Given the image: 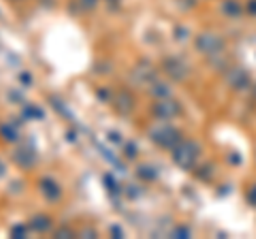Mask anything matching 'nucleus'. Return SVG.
<instances>
[{
    "mask_svg": "<svg viewBox=\"0 0 256 239\" xmlns=\"http://www.w3.org/2000/svg\"><path fill=\"white\" fill-rule=\"evenodd\" d=\"M173 235L175 237H190V228H186V226H178L173 230Z\"/></svg>",
    "mask_w": 256,
    "mask_h": 239,
    "instance_id": "23",
    "label": "nucleus"
},
{
    "mask_svg": "<svg viewBox=\"0 0 256 239\" xmlns=\"http://www.w3.org/2000/svg\"><path fill=\"white\" fill-rule=\"evenodd\" d=\"M105 186H107V190H109V192L120 194V186H118V182H116V178H114V175H105Z\"/></svg>",
    "mask_w": 256,
    "mask_h": 239,
    "instance_id": "20",
    "label": "nucleus"
},
{
    "mask_svg": "<svg viewBox=\"0 0 256 239\" xmlns=\"http://www.w3.org/2000/svg\"><path fill=\"white\" fill-rule=\"evenodd\" d=\"M137 175H139V180H143V182H154L158 178V171L152 164H141L137 169Z\"/></svg>",
    "mask_w": 256,
    "mask_h": 239,
    "instance_id": "13",
    "label": "nucleus"
},
{
    "mask_svg": "<svg viewBox=\"0 0 256 239\" xmlns=\"http://www.w3.org/2000/svg\"><path fill=\"white\" fill-rule=\"evenodd\" d=\"M109 233H111V235H116L118 239H120V237H124V230L120 228V226H111V228H109Z\"/></svg>",
    "mask_w": 256,
    "mask_h": 239,
    "instance_id": "25",
    "label": "nucleus"
},
{
    "mask_svg": "<svg viewBox=\"0 0 256 239\" xmlns=\"http://www.w3.org/2000/svg\"><path fill=\"white\" fill-rule=\"evenodd\" d=\"M4 175H6V164L0 160V178H4Z\"/></svg>",
    "mask_w": 256,
    "mask_h": 239,
    "instance_id": "28",
    "label": "nucleus"
},
{
    "mask_svg": "<svg viewBox=\"0 0 256 239\" xmlns=\"http://www.w3.org/2000/svg\"><path fill=\"white\" fill-rule=\"evenodd\" d=\"M111 102H114L118 114H122V116H128L134 109V96L128 90H118L114 96H111Z\"/></svg>",
    "mask_w": 256,
    "mask_h": 239,
    "instance_id": "7",
    "label": "nucleus"
},
{
    "mask_svg": "<svg viewBox=\"0 0 256 239\" xmlns=\"http://www.w3.org/2000/svg\"><path fill=\"white\" fill-rule=\"evenodd\" d=\"M111 2H114V4H118V2H120V0H109V4H111Z\"/></svg>",
    "mask_w": 256,
    "mask_h": 239,
    "instance_id": "29",
    "label": "nucleus"
},
{
    "mask_svg": "<svg viewBox=\"0 0 256 239\" xmlns=\"http://www.w3.org/2000/svg\"><path fill=\"white\" fill-rule=\"evenodd\" d=\"M0 137L6 143H15V141H20V132L13 124H4V126H0Z\"/></svg>",
    "mask_w": 256,
    "mask_h": 239,
    "instance_id": "12",
    "label": "nucleus"
},
{
    "mask_svg": "<svg viewBox=\"0 0 256 239\" xmlns=\"http://www.w3.org/2000/svg\"><path fill=\"white\" fill-rule=\"evenodd\" d=\"M150 139L154 141L158 148L173 150L182 141V132L178 128H173V126L158 124V126H152V128H150Z\"/></svg>",
    "mask_w": 256,
    "mask_h": 239,
    "instance_id": "2",
    "label": "nucleus"
},
{
    "mask_svg": "<svg viewBox=\"0 0 256 239\" xmlns=\"http://www.w3.org/2000/svg\"><path fill=\"white\" fill-rule=\"evenodd\" d=\"M79 2H82V6L86 11H94L96 4H98V0H79Z\"/></svg>",
    "mask_w": 256,
    "mask_h": 239,
    "instance_id": "22",
    "label": "nucleus"
},
{
    "mask_svg": "<svg viewBox=\"0 0 256 239\" xmlns=\"http://www.w3.org/2000/svg\"><path fill=\"white\" fill-rule=\"evenodd\" d=\"M198 160V146L190 139H182L178 146L173 148V162L184 171L194 169V164Z\"/></svg>",
    "mask_w": 256,
    "mask_h": 239,
    "instance_id": "1",
    "label": "nucleus"
},
{
    "mask_svg": "<svg viewBox=\"0 0 256 239\" xmlns=\"http://www.w3.org/2000/svg\"><path fill=\"white\" fill-rule=\"evenodd\" d=\"M152 114H154V118H158V120H173L182 114V105L171 96L156 98L154 107H152Z\"/></svg>",
    "mask_w": 256,
    "mask_h": 239,
    "instance_id": "3",
    "label": "nucleus"
},
{
    "mask_svg": "<svg viewBox=\"0 0 256 239\" xmlns=\"http://www.w3.org/2000/svg\"><path fill=\"white\" fill-rule=\"evenodd\" d=\"M22 114H24V118H26V120H43V118H45L43 109L36 107V105H30V102H28L26 107H24Z\"/></svg>",
    "mask_w": 256,
    "mask_h": 239,
    "instance_id": "15",
    "label": "nucleus"
},
{
    "mask_svg": "<svg viewBox=\"0 0 256 239\" xmlns=\"http://www.w3.org/2000/svg\"><path fill=\"white\" fill-rule=\"evenodd\" d=\"M248 11L256 15V0H250V2H248Z\"/></svg>",
    "mask_w": 256,
    "mask_h": 239,
    "instance_id": "27",
    "label": "nucleus"
},
{
    "mask_svg": "<svg viewBox=\"0 0 256 239\" xmlns=\"http://www.w3.org/2000/svg\"><path fill=\"white\" fill-rule=\"evenodd\" d=\"M30 224L26 226V224H13L11 226V237H15V239H22V237H28V233H30Z\"/></svg>",
    "mask_w": 256,
    "mask_h": 239,
    "instance_id": "18",
    "label": "nucleus"
},
{
    "mask_svg": "<svg viewBox=\"0 0 256 239\" xmlns=\"http://www.w3.org/2000/svg\"><path fill=\"white\" fill-rule=\"evenodd\" d=\"M28 224H30V228L34 230V233H50L54 222H52V218L47 216V214H36V216H32V220L28 222Z\"/></svg>",
    "mask_w": 256,
    "mask_h": 239,
    "instance_id": "10",
    "label": "nucleus"
},
{
    "mask_svg": "<svg viewBox=\"0 0 256 239\" xmlns=\"http://www.w3.org/2000/svg\"><path fill=\"white\" fill-rule=\"evenodd\" d=\"M150 92L154 98H164V96H171V88L166 86L164 82H158V79H154V82L150 84Z\"/></svg>",
    "mask_w": 256,
    "mask_h": 239,
    "instance_id": "11",
    "label": "nucleus"
},
{
    "mask_svg": "<svg viewBox=\"0 0 256 239\" xmlns=\"http://www.w3.org/2000/svg\"><path fill=\"white\" fill-rule=\"evenodd\" d=\"M56 237L58 239H73V237H79V230H75L73 226L62 224L58 230H56Z\"/></svg>",
    "mask_w": 256,
    "mask_h": 239,
    "instance_id": "16",
    "label": "nucleus"
},
{
    "mask_svg": "<svg viewBox=\"0 0 256 239\" xmlns=\"http://www.w3.org/2000/svg\"><path fill=\"white\" fill-rule=\"evenodd\" d=\"M38 190H41L45 201H50V203H56L62 198V186L54 178H43L38 182Z\"/></svg>",
    "mask_w": 256,
    "mask_h": 239,
    "instance_id": "6",
    "label": "nucleus"
},
{
    "mask_svg": "<svg viewBox=\"0 0 256 239\" xmlns=\"http://www.w3.org/2000/svg\"><path fill=\"white\" fill-rule=\"evenodd\" d=\"M222 11L226 13L228 18H239V15H242V4H239L237 0H224Z\"/></svg>",
    "mask_w": 256,
    "mask_h": 239,
    "instance_id": "14",
    "label": "nucleus"
},
{
    "mask_svg": "<svg viewBox=\"0 0 256 239\" xmlns=\"http://www.w3.org/2000/svg\"><path fill=\"white\" fill-rule=\"evenodd\" d=\"M248 198H250V201H252V205H256V186L250 190V192H248Z\"/></svg>",
    "mask_w": 256,
    "mask_h": 239,
    "instance_id": "26",
    "label": "nucleus"
},
{
    "mask_svg": "<svg viewBox=\"0 0 256 239\" xmlns=\"http://www.w3.org/2000/svg\"><path fill=\"white\" fill-rule=\"evenodd\" d=\"M13 160H15L18 166H22V169H32V166L36 164V160H38V154H36V150L32 146H22V148H18L13 152Z\"/></svg>",
    "mask_w": 256,
    "mask_h": 239,
    "instance_id": "5",
    "label": "nucleus"
},
{
    "mask_svg": "<svg viewBox=\"0 0 256 239\" xmlns=\"http://www.w3.org/2000/svg\"><path fill=\"white\" fill-rule=\"evenodd\" d=\"M228 82L233 84L235 88H242V86H244V84L248 82V77H246V75H244V73H242V70H239V68H235L233 73L228 75Z\"/></svg>",
    "mask_w": 256,
    "mask_h": 239,
    "instance_id": "17",
    "label": "nucleus"
},
{
    "mask_svg": "<svg viewBox=\"0 0 256 239\" xmlns=\"http://www.w3.org/2000/svg\"><path fill=\"white\" fill-rule=\"evenodd\" d=\"M196 50L205 56H216L224 50V41L216 32H201L196 36Z\"/></svg>",
    "mask_w": 256,
    "mask_h": 239,
    "instance_id": "4",
    "label": "nucleus"
},
{
    "mask_svg": "<svg viewBox=\"0 0 256 239\" xmlns=\"http://www.w3.org/2000/svg\"><path fill=\"white\" fill-rule=\"evenodd\" d=\"M164 73L169 75L171 79H175V82H182V79H186L188 77V66H186V62L180 60V58H166L164 60Z\"/></svg>",
    "mask_w": 256,
    "mask_h": 239,
    "instance_id": "8",
    "label": "nucleus"
},
{
    "mask_svg": "<svg viewBox=\"0 0 256 239\" xmlns=\"http://www.w3.org/2000/svg\"><path fill=\"white\" fill-rule=\"evenodd\" d=\"M20 82H22V86L30 88V86H32V75H30V73H22V75H20Z\"/></svg>",
    "mask_w": 256,
    "mask_h": 239,
    "instance_id": "24",
    "label": "nucleus"
},
{
    "mask_svg": "<svg viewBox=\"0 0 256 239\" xmlns=\"http://www.w3.org/2000/svg\"><path fill=\"white\" fill-rule=\"evenodd\" d=\"M96 235H98V233H96V228H90V226L84 228V230H79V237H86V239H94Z\"/></svg>",
    "mask_w": 256,
    "mask_h": 239,
    "instance_id": "21",
    "label": "nucleus"
},
{
    "mask_svg": "<svg viewBox=\"0 0 256 239\" xmlns=\"http://www.w3.org/2000/svg\"><path fill=\"white\" fill-rule=\"evenodd\" d=\"M132 79H134V82H137L139 86H150V84L156 79V70L152 68L148 62H146V64H137V66L132 68Z\"/></svg>",
    "mask_w": 256,
    "mask_h": 239,
    "instance_id": "9",
    "label": "nucleus"
},
{
    "mask_svg": "<svg viewBox=\"0 0 256 239\" xmlns=\"http://www.w3.org/2000/svg\"><path fill=\"white\" fill-rule=\"evenodd\" d=\"M139 156V150H137V146H134L132 141H128V143H124V158H128V160H134V158Z\"/></svg>",
    "mask_w": 256,
    "mask_h": 239,
    "instance_id": "19",
    "label": "nucleus"
}]
</instances>
